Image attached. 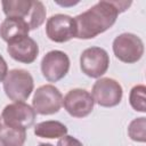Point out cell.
Listing matches in <instances>:
<instances>
[{
	"instance_id": "obj_1",
	"label": "cell",
	"mask_w": 146,
	"mask_h": 146,
	"mask_svg": "<svg viewBox=\"0 0 146 146\" xmlns=\"http://www.w3.org/2000/svg\"><path fill=\"white\" fill-rule=\"evenodd\" d=\"M119 14L113 1H98L74 17L75 38L87 40L104 33L114 25Z\"/></svg>"
},
{
	"instance_id": "obj_2",
	"label": "cell",
	"mask_w": 146,
	"mask_h": 146,
	"mask_svg": "<svg viewBox=\"0 0 146 146\" xmlns=\"http://www.w3.org/2000/svg\"><path fill=\"white\" fill-rule=\"evenodd\" d=\"M34 89V81L30 72L15 68L7 73L3 80V90L6 96L16 102H24L26 100Z\"/></svg>"
},
{
	"instance_id": "obj_3",
	"label": "cell",
	"mask_w": 146,
	"mask_h": 146,
	"mask_svg": "<svg viewBox=\"0 0 146 146\" xmlns=\"http://www.w3.org/2000/svg\"><path fill=\"white\" fill-rule=\"evenodd\" d=\"M115 57L127 64L137 63L144 55V42L133 33H122L117 35L112 44Z\"/></svg>"
},
{
	"instance_id": "obj_4",
	"label": "cell",
	"mask_w": 146,
	"mask_h": 146,
	"mask_svg": "<svg viewBox=\"0 0 146 146\" xmlns=\"http://www.w3.org/2000/svg\"><path fill=\"white\" fill-rule=\"evenodd\" d=\"M110 66V56L100 47H90L82 51L80 56V67L82 73L89 78L98 79L104 75Z\"/></svg>"
},
{
	"instance_id": "obj_5",
	"label": "cell",
	"mask_w": 146,
	"mask_h": 146,
	"mask_svg": "<svg viewBox=\"0 0 146 146\" xmlns=\"http://www.w3.org/2000/svg\"><path fill=\"white\" fill-rule=\"evenodd\" d=\"M63 105V95L58 88L52 84H44L34 91L32 107L35 113L41 115H51L57 113Z\"/></svg>"
},
{
	"instance_id": "obj_6",
	"label": "cell",
	"mask_w": 146,
	"mask_h": 146,
	"mask_svg": "<svg viewBox=\"0 0 146 146\" xmlns=\"http://www.w3.org/2000/svg\"><path fill=\"white\" fill-rule=\"evenodd\" d=\"M91 92L94 102L103 107H114L119 105L123 96L122 86L111 78L98 79L94 83Z\"/></svg>"
},
{
	"instance_id": "obj_7",
	"label": "cell",
	"mask_w": 146,
	"mask_h": 146,
	"mask_svg": "<svg viewBox=\"0 0 146 146\" xmlns=\"http://www.w3.org/2000/svg\"><path fill=\"white\" fill-rule=\"evenodd\" d=\"M35 111L29 104H25L24 102H16L7 105L3 108L1 119L3 120L5 125L26 130L33 125L35 121Z\"/></svg>"
},
{
	"instance_id": "obj_8",
	"label": "cell",
	"mask_w": 146,
	"mask_h": 146,
	"mask_svg": "<svg viewBox=\"0 0 146 146\" xmlns=\"http://www.w3.org/2000/svg\"><path fill=\"white\" fill-rule=\"evenodd\" d=\"M70 70V58L60 50H51L47 52L41 60L42 75L49 82L62 80Z\"/></svg>"
},
{
	"instance_id": "obj_9",
	"label": "cell",
	"mask_w": 146,
	"mask_h": 146,
	"mask_svg": "<svg viewBox=\"0 0 146 146\" xmlns=\"http://www.w3.org/2000/svg\"><path fill=\"white\" fill-rule=\"evenodd\" d=\"M63 105L66 112L73 117H84L88 116L94 110V98L92 95L86 90L75 88L70 90L63 98Z\"/></svg>"
},
{
	"instance_id": "obj_10",
	"label": "cell",
	"mask_w": 146,
	"mask_h": 146,
	"mask_svg": "<svg viewBox=\"0 0 146 146\" xmlns=\"http://www.w3.org/2000/svg\"><path fill=\"white\" fill-rule=\"evenodd\" d=\"M47 36L57 43H63L75 38L74 18L65 14H56L48 18L46 23Z\"/></svg>"
},
{
	"instance_id": "obj_11",
	"label": "cell",
	"mask_w": 146,
	"mask_h": 146,
	"mask_svg": "<svg viewBox=\"0 0 146 146\" xmlns=\"http://www.w3.org/2000/svg\"><path fill=\"white\" fill-rule=\"evenodd\" d=\"M7 51L9 56L16 62L31 64L38 57L39 46L32 38L26 35L8 42Z\"/></svg>"
},
{
	"instance_id": "obj_12",
	"label": "cell",
	"mask_w": 146,
	"mask_h": 146,
	"mask_svg": "<svg viewBox=\"0 0 146 146\" xmlns=\"http://www.w3.org/2000/svg\"><path fill=\"white\" fill-rule=\"evenodd\" d=\"M29 32L30 26L27 22L23 18L7 17L0 24V36L7 43L15 39L29 35Z\"/></svg>"
},
{
	"instance_id": "obj_13",
	"label": "cell",
	"mask_w": 146,
	"mask_h": 146,
	"mask_svg": "<svg viewBox=\"0 0 146 146\" xmlns=\"http://www.w3.org/2000/svg\"><path fill=\"white\" fill-rule=\"evenodd\" d=\"M67 133V128L64 123L59 121H43L40 123H36L34 127V135L40 138H48V139H55V138H62Z\"/></svg>"
},
{
	"instance_id": "obj_14",
	"label": "cell",
	"mask_w": 146,
	"mask_h": 146,
	"mask_svg": "<svg viewBox=\"0 0 146 146\" xmlns=\"http://www.w3.org/2000/svg\"><path fill=\"white\" fill-rule=\"evenodd\" d=\"M32 3V0H3L1 2L2 10L7 17L23 18L25 21L30 16Z\"/></svg>"
},
{
	"instance_id": "obj_15",
	"label": "cell",
	"mask_w": 146,
	"mask_h": 146,
	"mask_svg": "<svg viewBox=\"0 0 146 146\" xmlns=\"http://www.w3.org/2000/svg\"><path fill=\"white\" fill-rule=\"evenodd\" d=\"M26 140V130L0 127V146H23Z\"/></svg>"
},
{
	"instance_id": "obj_16",
	"label": "cell",
	"mask_w": 146,
	"mask_h": 146,
	"mask_svg": "<svg viewBox=\"0 0 146 146\" xmlns=\"http://www.w3.org/2000/svg\"><path fill=\"white\" fill-rule=\"evenodd\" d=\"M146 87L144 84H137L132 87L129 94V103L131 107L137 111L145 113L146 112Z\"/></svg>"
},
{
	"instance_id": "obj_17",
	"label": "cell",
	"mask_w": 146,
	"mask_h": 146,
	"mask_svg": "<svg viewBox=\"0 0 146 146\" xmlns=\"http://www.w3.org/2000/svg\"><path fill=\"white\" fill-rule=\"evenodd\" d=\"M46 14H47L46 8L41 1H39V0L33 1L30 16L26 21L30 26V30H35V29L40 27L46 21Z\"/></svg>"
},
{
	"instance_id": "obj_18",
	"label": "cell",
	"mask_w": 146,
	"mask_h": 146,
	"mask_svg": "<svg viewBox=\"0 0 146 146\" xmlns=\"http://www.w3.org/2000/svg\"><path fill=\"white\" fill-rule=\"evenodd\" d=\"M128 135L133 141L145 143L146 141V117H137L129 123Z\"/></svg>"
},
{
	"instance_id": "obj_19",
	"label": "cell",
	"mask_w": 146,
	"mask_h": 146,
	"mask_svg": "<svg viewBox=\"0 0 146 146\" xmlns=\"http://www.w3.org/2000/svg\"><path fill=\"white\" fill-rule=\"evenodd\" d=\"M57 146H83V145L79 139L74 138L73 136L65 135L62 138H59V140L57 141Z\"/></svg>"
},
{
	"instance_id": "obj_20",
	"label": "cell",
	"mask_w": 146,
	"mask_h": 146,
	"mask_svg": "<svg viewBox=\"0 0 146 146\" xmlns=\"http://www.w3.org/2000/svg\"><path fill=\"white\" fill-rule=\"evenodd\" d=\"M7 73H8V65L5 60V58L0 55V82L5 80Z\"/></svg>"
},
{
	"instance_id": "obj_21",
	"label": "cell",
	"mask_w": 146,
	"mask_h": 146,
	"mask_svg": "<svg viewBox=\"0 0 146 146\" xmlns=\"http://www.w3.org/2000/svg\"><path fill=\"white\" fill-rule=\"evenodd\" d=\"M79 1H70V2H59V1H56V3L57 5H59V6H64V7H67V6H74V5H76Z\"/></svg>"
},
{
	"instance_id": "obj_22",
	"label": "cell",
	"mask_w": 146,
	"mask_h": 146,
	"mask_svg": "<svg viewBox=\"0 0 146 146\" xmlns=\"http://www.w3.org/2000/svg\"><path fill=\"white\" fill-rule=\"evenodd\" d=\"M38 146H54V145H51V144H49V143H40Z\"/></svg>"
},
{
	"instance_id": "obj_23",
	"label": "cell",
	"mask_w": 146,
	"mask_h": 146,
	"mask_svg": "<svg viewBox=\"0 0 146 146\" xmlns=\"http://www.w3.org/2000/svg\"><path fill=\"white\" fill-rule=\"evenodd\" d=\"M0 127H1V121H0Z\"/></svg>"
}]
</instances>
